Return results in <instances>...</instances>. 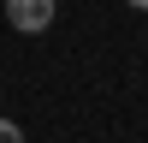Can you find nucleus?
I'll list each match as a JSON object with an SVG mask.
<instances>
[{
    "mask_svg": "<svg viewBox=\"0 0 148 143\" xmlns=\"http://www.w3.org/2000/svg\"><path fill=\"white\" fill-rule=\"evenodd\" d=\"M53 18H59V0H6V24L18 36H42Z\"/></svg>",
    "mask_w": 148,
    "mask_h": 143,
    "instance_id": "nucleus-1",
    "label": "nucleus"
},
{
    "mask_svg": "<svg viewBox=\"0 0 148 143\" xmlns=\"http://www.w3.org/2000/svg\"><path fill=\"white\" fill-rule=\"evenodd\" d=\"M0 143H24V125H18V119H6V113H0Z\"/></svg>",
    "mask_w": 148,
    "mask_h": 143,
    "instance_id": "nucleus-2",
    "label": "nucleus"
},
{
    "mask_svg": "<svg viewBox=\"0 0 148 143\" xmlns=\"http://www.w3.org/2000/svg\"><path fill=\"white\" fill-rule=\"evenodd\" d=\"M125 6H136V12H148V0H125Z\"/></svg>",
    "mask_w": 148,
    "mask_h": 143,
    "instance_id": "nucleus-3",
    "label": "nucleus"
}]
</instances>
